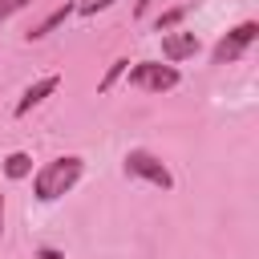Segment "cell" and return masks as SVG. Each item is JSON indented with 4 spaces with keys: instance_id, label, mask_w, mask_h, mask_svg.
Instances as JSON below:
<instances>
[{
    "instance_id": "8",
    "label": "cell",
    "mask_w": 259,
    "mask_h": 259,
    "mask_svg": "<svg viewBox=\"0 0 259 259\" xmlns=\"http://www.w3.org/2000/svg\"><path fill=\"white\" fill-rule=\"evenodd\" d=\"M4 174H8L12 182H16V178H28V174H32V158H28L24 150H12V154L4 158Z\"/></svg>"
},
{
    "instance_id": "11",
    "label": "cell",
    "mask_w": 259,
    "mask_h": 259,
    "mask_svg": "<svg viewBox=\"0 0 259 259\" xmlns=\"http://www.w3.org/2000/svg\"><path fill=\"white\" fill-rule=\"evenodd\" d=\"M109 4H113V0H81L77 12H81V16H97V12H105Z\"/></svg>"
},
{
    "instance_id": "1",
    "label": "cell",
    "mask_w": 259,
    "mask_h": 259,
    "mask_svg": "<svg viewBox=\"0 0 259 259\" xmlns=\"http://www.w3.org/2000/svg\"><path fill=\"white\" fill-rule=\"evenodd\" d=\"M81 170H85V166H81L77 154L53 158V162H45V166L32 174V194H36L40 202H53V198H61V194H69V190L77 186Z\"/></svg>"
},
{
    "instance_id": "14",
    "label": "cell",
    "mask_w": 259,
    "mask_h": 259,
    "mask_svg": "<svg viewBox=\"0 0 259 259\" xmlns=\"http://www.w3.org/2000/svg\"><path fill=\"white\" fill-rule=\"evenodd\" d=\"M150 4H154V0H138V4H134V16H146V12H150Z\"/></svg>"
},
{
    "instance_id": "10",
    "label": "cell",
    "mask_w": 259,
    "mask_h": 259,
    "mask_svg": "<svg viewBox=\"0 0 259 259\" xmlns=\"http://www.w3.org/2000/svg\"><path fill=\"white\" fill-rule=\"evenodd\" d=\"M182 16H186V8H170V12H162V16L154 20V28H158V32H174Z\"/></svg>"
},
{
    "instance_id": "15",
    "label": "cell",
    "mask_w": 259,
    "mask_h": 259,
    "mask_svg": "<svg viewBox=\"0 0 259 259\" xmlns=\"http://www.w3.org/2000/svg\"><path fill=\"white\" fill-rule=\"evenodd\" d=\"M0 231H4V194H0Z\"/></svg>"
},
{
    "instance_id": "12",
    "label": "cell",
    "mask_w": 259,
    "mask_h": 259,
    "mask_svg": "<svg viewBox=\"0 0 259 259\" xmlns=\"http://www.w3.org/2000/svg\"><path fill=\"white\" fill-rule=\"evenodd\" d=\"M32 0H0V20L4 16H12V12H20V8H28Z\"/></svg>"
},
{
    "instance_id": "3",
    "label": "cell",
    "mask_w": 259,
    "mask_h": 259,
    "mask_svg": "<svg viewBox=\"0 0 259 259\" xmlns=\"http://www.w3.org/2000/svg\"><path fill=\"white\" fill-rule=\"evenodd\" d=\"M255 36H259V24H255V20H243L239 28H231V32L214 45V65H231V61H239V57L255 45Z\"/></svg>"
},
{
    "instance_id": "2",
    "label": "cell",
    "mask_w": 259,
    "mask_h": 259,
    "mask_svg": "<svg viewBox=\"0 0 259 259\" xmlns=\"http://www.w3.org/2000/svg\"><path fill=\"white\" fill-rule=\"evenodd\" d=\"M130 73V85L134 89H146V93H166L178 85V69L174 65H162V61H138Z\"/></svg>"
},
{
    "instance_id": "5",
    "label": "cell",
    "mask_w": 259,
    "mask_h": 259,
    "mask_svg": "<svg viewBox=\"0 0 259 259\" xmlns=\"http://www.w3.org/2000/svg\"><path fill=\"white\" fill-rule=\"evenodd\" d=\"M198 53V36L194 32H182V28H174V32H162V57L174 65V61H186V57H194Z\"/></svg>"
},
{
    "instance_id": "6",
    "label": "cell",
    "mask_w": 259,
    "mask_h": 259,
    "mask_svg": "<svg viewBox=\"0 0 259 259\" xmlns=\"http://www.w3.org/2000/svg\"><path fill=\"white\" fill-rule=\"evenodd\" d=\"M57 85H61V77L57 73H49V77H40V81H32L24 93H20V101H16V117H24V113H32L45 97H53L57 93Z\"/></svg>"
},
{
    "instance_id": "4",
    "label": "cell",
    "mask_w": 259,
    "mask_h": 259,
    "mask_svg": "<svg viewBox=\"0 0 259 259\" xmlns=\"http://www.w3.org/2000/svg\"><path fill=\"white\" fill-rule=\"evenodd\" d=\"M125 174L146 178V182H154V186H162V190H170V186H174V178H170L166 162H158V158H154V154H146V150H130V154H125Z\"/></svg>"
},
{
    "instance_id": "13",
    "label": "cell",
    "mask_w": 259,
    "mask_h": 259,
    "mask_svg": "<svg viewBox=\"0 0 259 259\" xmlns=\"http://www.w3.org/2000/svg\"><path fill=\"white\" fill-rule=\"evenodd\" d=\"M36 259H65V251H57V247H40Z\"/></svg>"
},
{
    "instance_id": "9",
    "label": "cell",
    "mask_w": 259,
    "mask_h": 259,
    "mask_svg": "<svg viewBox=\"0 0 259 259\" xmlns=\"http://www.w3.org/2000/svg\"><path fill=\"white\" fill-rule=\"evenodd\" d=\"M125 69H130V61H125V57H117V61L105 69V77L97 81V89H101V93H109V89H113V81H117V77H125Z\"/></svg>"
},
{
    "instance_id": "7",
    "label": "cell",
    "mask_w": 259,
    "mask_h": 259,
    "mask_svg": "<svg viewBox=\"0 0 259 259\" xmlns=\"http://www.w3.org/2000/svg\"><path fill=\"white\" fill-rule=\"evenodd\" d=\"M73 12H77V4H61V8H53V12H49L40 24H36V28H28V40H45V36H49L53 28H61V24H65Z\"/></svg>"
}]
</instances>
